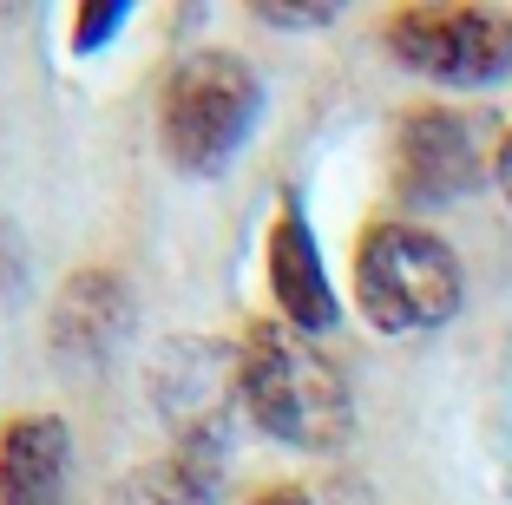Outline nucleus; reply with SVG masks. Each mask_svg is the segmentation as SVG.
<instances>
[{
  "label": "nucleus",
  "instance_id": "f257e3e1",
  "mask_svg": "<svg viewBox=\"0 0 512 505\" xmlns=\"http://www.w3.org/2000/svg\"><path fill=\"white\" fill-rule=\"evenodd\" d=\"M237 381H243V414L270 440L296 453H335L355 427L348 381L302 328L289 322H250L237 342Z\"/></svg>",
  "mask_w": 512,
  "mask_h": 505
},
{
  "label": "nucleus",
  "instance_id": "f03ea898",
  "mask_svg": "<svg viewBox=\"0 0 512 505\" xmlns=\"http://www.w3.org/2000/svg\"><path fill=\"white\" fill-rule=\"evenodd\" d=\"M256 112H263V79L250 73V60L230 46H204L171 66L158 99V145L178 171L211 178L256 132Z\"/></svg>",
  "mask_w": 512,
  "mask_h": 505
},
{
  "label": "nucleus",
  "instance_id": "7ed1b4c3",
  "mask_svg": "<svg viewBox=\"0 0 512 505\" xmlns=\"http://www.w3.org/2000/svg\"><path fill=\"white\" fill-rule=\"evenodd\" d=\"M467 296L460 256L421 223H375L355 243V302L381 335H421L453 322Z\"/></svg>",
  "mask_w": 512,
  "mask_h": 505
},
{
  "label": "nucleus",
  "instance_id": "20e7f679",
  "mask_svg": "<svg viewBox=\"0 0 512 505\" xmlns=\"http://www.w3.org/2000/svg\"><path fill=\"white\" fill-rule=\"evenodd\" d=\"M388 53L434 86H499L512 73V14L493 7H401Z\"/></svg>",
  "mask_w": 512,
  "mask_h": 505
},
{
  "label": "nucleus",
  "instance_id": "39448f33",
  "mask_svg": "<svg viewBox=\"0 0 512 505\" xmlns=\"http://www.w3.org/2000/svg\"><path fill=\"white\" fill-rule=\"evenodd\" d=\"M151 401L178 427V453L217 460L224 453V420L243 401L237 355H217L211 342H171L151 368Z\"/></svg>",
  "mask_w": 512,
  "mask_h": 505
},
{
  "label": "nucleus",
  "instance_id": "423d86ee",
  "mask_svg": "<svg viewBox=\"0 0 512 505\" xmlns=\"http://www.w3.org/2000/svg\"><path fill=\"white\" fill-rule=\"evenodd\" d=\"M486 178V151L473 132L467 112H447V105H414L394 132V191L401 204H453V197L480 191Z\"/></svg>",
  "mask_w": 512,
  "mask_h": 505
},
{
  "label": "nucleus",
  "instance_id": "0eeeda50",
  "mask_svg": "<svg viewBox=\"0 0 512 505\" xmlns=\"http://www.w3.org/2000/svg\"><path fill=\"white\" fill-rule=\"evenodd\" d=\"M263 269H270V296H276V309H283L289 328H302V335H329V328L342 322L335 289H329V276H322V250H316L309 217H302L296 204H283V217H276Z\"/></svg>",
  "mask_w": 512,
  "mask_h": 505
},
{
  "label": "nucleus",
  "instance_id": "6e6552de",
  "mask_svg": "<svg viewBox=\"0 0 512 505\" xmlns=\"http://www.w3.org/2000/svg\"><path fill=\"white\" fill-rule=\"evenodd\" d=\"M73 433L60 414H20L0 433V505H66Z\"/></svg>",
  "mask_w": 512,
  "mask_h": 505
},
{
  "label": "nucleus",
  "instance_id": "1a4fd4ad",
  "mask_svg": "<svg viewBox=\"0 0 512 505\" xmlns=\"http://www.w3.org/2000/svg\"><path fill=\"white\" fill-rule=\"evenodd\" d=\"M125 328V289L112 269H79L53 302V348L73 361H99Z\"/></svg>",
  "mask_w": 512,
  "mask_h": 505
},
{
  "label": "nucleus",
  "instance_id": "9d476101",
  "mask_svg": "<svg viewBox=\"0 0 512 505\" xmlns=\"http://www.w3.org/2000/svg\"><path fill=\"white\" fill-rule=\"evenodd\" d=\"M211 479H217V460H197V453L171 446L165 460L138 466L112 505H211Z\"/></svg>",
  "mask_w": 512,
  "mask_h": 505
},
{
  "label": "nucleus",
  "instance_id": "9b49d317",
  "mask_svg": "<svg viewBox=\"0 0 512 505\" xmlns=\"http://www.w3.org/2000/svg\"><path fill=\"white\" fill-rule=\"evenodd\" d=\"M256 20H263V27H329L335 7H316V0H263Z\"/></svg>",
  "mask_w": 512,
  "mask_h": 505
},
{
  "label": "nucleus",
  "instance_id": "f8f14e48",
  "mask_svg": "<svg viewBox=\"0 0 512 505\" xmlns=\"http://www.w3.org/2000/svg\"><path fill=\"white\" fill-rule=\"evenodd\" d=\"M119 7H86V14H79V33H73V46H79V53H92V46H99V40H106V33H119Z\"/></svg>",
  "mask_w": 512,
  "mask_h": 505
},
{
  "label": "nucleus",
  "instance_id": "ddd939ff",
  "mask_svg": "<svg viewBox=\"0 0 512 505\" xmlns=\"http://www.w3.org/2000/svg\"><path fill=\"white\" fill-rule=\"evenodd\" d=\"M243 505H316V499H309L302 486H263V492H250Z\"/></svg>",
  "mask_w": 512,
  "mask_h": 505
},
{
  "label": "nucleus",
  "instance_id": "4468645a",
  "mask_svg": "<svg viewBox=\"0 0 512 505\" xmlns=\"http://www.w3.org/2000/svg\"><path fill=\"white\" fill-rule=\"evenodd\" d=\"M493 178H499V191L512 197V132L499 138V158H493Z\"/></svg>",
  "mask_w": 512,
  "mask_h": 505
}]
</instances>
